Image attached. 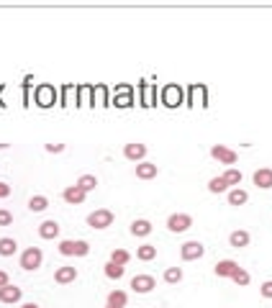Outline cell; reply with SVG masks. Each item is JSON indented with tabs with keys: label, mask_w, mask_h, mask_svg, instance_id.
I'll return each instance as SVG.
<instances>
[{
	"label": "cell",
	"mask_w": 272,
	"mask_h": 308,
	"mask_svg": "<svg viewBox=\"0 0 272 308\" xmlns=\"http://www.w3.org/2000/svg\"><path fill=\"white\" fill-rule=\"evenodd\" d=\"M57 249L64 257H88L90 254V244L85 239H64V242H59Z\"/></svg>",
	"instance_id": "1"
},
{
	"label": "cell",
	"mask_w": 272,
	"mask_h": 308,
	"mask_svg": "<svg viewBox=\"0 0 272 308\" xmlns=\"http://www.w3.org/2000/svg\"><path fill=\"white\" fill-rule=\"evenodd\" d=\"M42 259H44V252L42 249H38V247H28L21 254V267L28 270V273H33V270L42 267Z\"/></svg>",
	"instance_id": "2"
},
{
	"label": "cell",
	"mask_w": 272,
	"mask_h": 308,
	"mask_svg": "<svg viewBox=\"0 0 272 308\" xmlns=\"http://www.w3.org/2000/svg\"><path fill=\"white\" fill-rule=\"evenodd\" d=\"M211 157H213V160H218L221 165L234 167V165H237V160H239V154H237L234 149H228L226 144H213V146H211Z\"/></svg>",
	"instance_id": "3"
},
{
	"label": "cell",
	"mask_w": 272,
	"mask_h": 308,
	"mask_svg": "<svg viewBox=\"0 0 272 308\" xmlns=\"http://www.w3.org/2000/svg\"><path fill=\"white\" fill-rule=\"evenodd\" d=\"M110 223H113V211H108V208H98V211H93L88 216V226L90 228H108Z\"/></svg>",
	"instance_id": "4"
},
{
	"label": "cell",
	"mask_w": 272,
	"mask_h": 308,
	"mask_svg": "<svg viewBox=\"0 0 272 308\" xmlns=\"http://www.w3.org/2000/svg\"><path fill=\"white\" fill-rule=\"evenodd\" d=\"M190 226H192V216H187V213H172L167 218V228L172 231V234H182V231H187Z\"/></svg>",
	"instance_id": "5"
},
{
	"label": "cell",
	"mask_w": 272,
	"mask_h": 308,
	"mask_svg": "<svg viewBox=\"0 0 272 308\" xmlns=\"http://www.w3.org/2000/svg\"><path fill=\"white\" fill-rule=\"evenodd\" d=\"M206 254V247L201 244V242H185L182 247H180V257L185 259V262H196V259H201Z\"/></svg>",
	"instance_id": "6"
},
{
	"label": "cell",
	"mask_w": 272,
	"mask_h": 308,
	"mask_svg": "<svg viewBox=\"0 0 272 308\" xmlns=\"http://www.w3.org/2000/svg\"><path fill=\"white\" fill-rule=\"evenodd\" d=\"M124 157L129 160V162H144V157H146V144H141V141H131V144H126L124 146Z\"/></svg>",
	"instance_id": "7"
},
{
	"label": "cell",
	"mask_w": 272,
	"mask_h": 308,
	"mask_svg": "<svg viewBox=\"0 0 272 308\" xmlns=\"http://www.w3.org/2000/svg\"><path fill=\"white\" fill-rule=\"evenodd\" d=\"M129 288H131L134 293H151L154 288H157V280H154L151 275H134Z\"/></svg>",
	"instance_id": "8"
},
{
	"label": "cell",
	"mask_w": 272,
	"mask_h": 308,
	"mask_svg": "<svg viewBox=\"0 0 272 308\" xmlns=\"http://www.w3.org/2000/svg\"><path fill=\"white\" fill-rule=\"evenodd\" d=\"M62 198H64L69 206H80V203H85L88 192H85L80 185H69V187H64V190H62Z\"/></svg>",
	"instance_id": "9"
},
{
	"label": "cell",
	"mask_w": 272,
	"mask_h": 308,
	"mask_svg": "<svg viewBox=\"0 0 272 308\" xmlns=\"http://www.w3.org/2000/svg\"><path fill=\"white\" fill-rule=\"evenodd\" d=\"M54 280H57L59 285H69V283H74V280H77V267H72V264H62V267H57Z\"/></svg>",
	"instance_id": "10"
},
{
	"label": "cell",
	"mask_w": 272,
	"mask_h": 308,
	"mask_svg": "<svg viewBox=\"0 0 272 308\" xmlns=\"http://www.w3.org/2000/svg\"><path fill=\"white\" fill-rule=\"evenodd\" d=\"M59 231H62V226H59L54 218L38 223V237H42V239H57V237H59Z\"/></svg>",
	"instance_id": "11"
},
{
	"label": "cell",
	"mask_w": 272,
	"mask_h": 308,
	"mask_svg": "<svg viewBox=\"0 0 272 308\" xmlns=\"http://www.w3.org/2000/svg\"><path fill=\"white\" fill-rule=\"evenodd\" d=\"M162 103H165L167 108L180 105V103H182V90H180L177 85H167V88H165V93H162Z\"/></svg>",
	"instance_id": "12"
},
{
	"label": "cell",
	"mask_w": 272,
	"mask_h": 308,
	"mask_svg": "<svg viewBox=\"0 0 272 308\" xmlns=\"http://www.w3.org/2000/svg\"><path fill=\"white\" fill-rule=\"evenodd\" d=\"M249 242H252V237H249V231H244V228H237V231H231L228 234V244L234 249H244V247H249Z\"/></svg>",
	"instance_id": "13"
},
{
	"label": "cell",
	"mask_w": 272,
	"mask_h": 308,
	"mask_svg": "<svg viewBox=\"0 0 272 308\" xmlns=\"http://www.w3.org/2000/svg\"><path fill=\"white\" fill-rule=\"evenodd\" d=\"M23 298V290L16 288L13 283H8L6 288H0V303H18Z\"/></svg>",
	"instance_id": "14"
},
{
	"label": "cell",
	"mask_w": 272,
	"mask_h": 308,
	"mask_svg": "<svg viewBox=\"0 0 272 308\" xmlns=\"http://www.w3.org/2000/svg\"><path fill=\"white\" fill-rule=\"evenodd\" d=\"M157 175H160V167L154 165V162H146L144 160V162L136 165V177L139 180H151V177H157Z\"/></svg>",
	"instance_id": "15"
},
{
	"label": "cell",
	"mask_w": 272,
	"mask_h": 308,
	"mask_svg": "<svg viewBox=\"0 0 272 308\" xmlns=\"http://www.w3.org/2000/svg\"><path fill=\"white\" fill-rule=\"evenodd\" d=\"M254 185L259 187V190H269L272 187V170L269 167H259L257 172H254Z\"/></svg>",
	"instance_id": "16"
},
{
	"label": "cell",
	"mask_w": 272,
	"mask_h": 308,
	"mask_svg": "<svg viewBox=\"0 0 272 308\" xmlns=\"http://www.w3.org/2000/svg\"><path fill=\"white\" fill-rule=\"evenodd\" d=\"M103 273H105V278L108 280H121L124 275H126V267L124 264H115V262H105V267H103Z\"/></svg>",
	"instance_id": "17"
},
{
	"label": "cell",
	"mask_w": 272,
	"mask_h": 308,
	"mask_svg": "<svg viewBox=\"0 0 272 308\" xmlns=\"http://www.w3.org/2000/svg\"><path fill=\"white\" fill-rule=\"evenodd\" d=\"M239 270V264L234 262V259H221L218 264H216V275L218 278H231Z\"/></svg>",
	"instance_id": "18"
},
{
	"label": "cell",
	"mask_w": 272,
	"mask_h": 308,
	"mask_svg": "<svg viewBox=\"0 0 272 308\" xmlns=\"http://www.w3.org/2000/svg\"><path fill=\"white\" fill-rule=\"evenodd\" d=\"M36 103L44 105V108L52 105V103H54V88H52V85H42V88L36 90Z\"/></svg>",
	"instance_id": "19"
},
{
	"label": "cell",
	"mask_w": 272,
	"mask_h": 308,
	"mask_svg": "<svg viewBox=\"0 0 272 308\" xmlns=\"http://www.w3.org/2000/svg\"><path fill=\"white\" fill-rule=\"evenodd\" d=\"M249 201V192L244 187H234V190H228V206H244Z\"/></svg>",
	"instance_id": "20"
},
{
	"label": "cell",
	"mask_w": 272,
	"mask_h": 308,
	"mask_svg": "<svg viewBox=\"0 0 272 308\" xmlns=\"http://www.w3.org/2000/svg\"><path fill=\"white\" fill-rule=\"evenodd\" d=\"M131 234H134V237H149V234H151V221L136 218V221L131 223Z\"/></svg>",
	"instance_id": "21"
},
{
	"label": "cell",
	"mask_w": 272,
	"mask_h": 308,
	"mask_svg": "<svg viewBox=\"0 0 272 308\" xmlns=\"http://www.w3.org/2000/svg\"><path fill=\"white\" fill-rule=\"evenodd\" d=\"M221 177L226 180V185H228V187H231V185H234V187H239V185H242V180H244L242 170H237V167H226V172H223Z\"/></svg>",
	"instance_id": "22"
},
{
	"label": "cell",
	"mask_w": 272,
	"mask_h": 308,
	"mask_svg": "<svg viewBox=\"0 0 272 308\" xmlns=\"http://www.w3.org/2000/svg\"><path fill=\"white\" fill-rule=\"evenodd\" d=\"M18 252V242L13 237H3L0 239V257H13Z\"/></svg>",
	"instance_id": "23"
},
{
	"label": "cell",
	"mask_w": 272,
	"mask_h": 308,
	"mask_svg": "<svg viewBox=\"0 0 272 308\" xmlns=\"http://www.w3.org/2000/svg\"><path fill=\"white\" fill-rule=\"evenodd\" d=\"M47 208H49V198H47V196H31V198H28V211L42 213V211H47Z\"/></svg>",
	"instance_id": "24"
},
{
	"label": "cell",
	"mask_w": 272,
	"mask_h": 308,
	"mask_svg": "<svg viewBox=\"0 0 272 308\" xmlns=\"http://www.w3.org/2000/svg\"><path fill=\"white\" fill-rule=\"evenodd\" d=\"M136 257H139L141 262H151L154 257H157V247H154V244H141V247L136 249Z\"/></svg>",
	"instance_id": "25"
},
{
	"label": "cell",
	"mask_w": 272,
	"mask_h": 308,
	"mask_svg": "<svg viewBox=\"0 0 272 308\" xmlns=\"http://www.w3.org/2000/svg\"><path fill=\"white\" fill-rule=\"evenodd\" d=\"M74 185H80L85 192H90V190L98 187V177H95V175H80V180H77Z\"/></svg>",
	"instance_id": "26"
},
{
	"label": "cell",
	"mask_w": 272,
	"mask_h": 308,
	"mask_svg": "<svg viewBox=\"0 0 272 308\" xmlns=\"http://www.w3.org/2000/svg\"><path fill=\"white\" fill-rule=\"evenodd\" d=\"M108 303H110V305H124V308H126L129 295H126L124 290H110V293H108Z\"/></svg>",
	"instance_id": "27"
},
{
	"label": "cell",
	"mask_w": 272,
	"mask_h": 308,
	"mask_svg": "<svg viewBox=\"0 0 272 308\" xmlns=\"http://www.w3.org/2000/svg\"><path fill=\"white\" fill-rule=\"evenodd\" d=\"M180 280H182V267H167V270H165V283L175 285V283H180Z\"/></svg>",
	"instance_id": "28"
},
{
	"label": "cell",
	"mask_w": 272,
	"mask_h": 308,
	"mask_svg": "<svg viewBox=\"0 0 272 308\" xmlns=\"http://www.w3.org/2000/svg\"><path fill=\"white\" fill-rule=\"evenodd\" d=\"M129 259H131V254L126 252V249H113L110 252V262H115V264H129Z\"/></svg>",
	"instance_id": "29"
},
{
	"label": "cell",
	"mask_w": 272,
	"mask_h": 308,
	"mask_svg": "<svg viewBox=\"0 0 272 308\" xmlns=\"http://www.w3.org/2000/svg\"><path fill=\"white\" fill-rule=\"evenodd\" d=\"M231 280H234V283H237L239 288H247L252 278H249V273H247V270H244V267H239V270H237V273H234V275H231Z\"/></svg>",
	"instance_id": "30"
},
{
	"label": "cell",
	"mask_w": 272,
	"mask_h": 308,
	"mask_svg": "<svg viewBox=\"0 0 272 308\" xmlns=\"http://www.w3.org/2000/svg\"><path fill=\"white\" fill-rule=\"evenodd\" d=\"M208 190H211V192H226V190H228V185H226V180H223V177H211Z\"/></svg>",
	"instance_id": "31"
},
{
	"label": "cell",
	"mask_w": 272,
	"mask_h": 308,
	"mask_svg": "<svg viewBox=\"0 0 272 308\" xmlns=\"http://www.w3.org/2000/svg\"><path fill=\"white\" fill-rule=\"evenodd\" d=\"M115 105H124V108H126V105H131V90H129V88H121V90H119Z\"/></svg>",
	"instance_id": "32"
},
{
	"label": "cell",
	"mask_w": 272,
	"mask_h": 308,
	"mask_svg": "<svg viewBox=\"0 0 272 308\" xmlns=\"http://www.w3.org/2000/svg\"><path fill=\"white\" fill-rule=\"evenodd\" d=\"M13 223V213L6 211V208H0V226H11Z\"/></svg>",
	"instance_id": "33"
},
{
	"label": "cell",
	"mask_w": 272,
	"mask_h": 308,
	"mask_svg": "<svg viewBox=\"0 0 272 308\" xmlns=\"http://www.w3.org/2000/svg\"><path fill=\"white\" fill-rule=\"evenodd\" d=\"M259 293H262V298H272V280H264L259 285Z\"/></svg>",
	"instance_id": "34"
},
{
	"label": "cell",
	"mask_w": 272,
	"mask_h": 308,
	"mask_svg": "<svg viewBox=\"0 0 272 308\" xmlns=\"http://www.w3.org/2000/svg\"><path fill=\"white\" fill-rule=\"evenodd\" d=\"M44 149H47L49 154H62V151H64V144H47Z\"/></svg>",
	"instance_id": "35"
},
{
	"label": "cell",
	"mask_w": 272,
	"mask_h": 308,
	"mask_svg": "<svg viewBox=\"0 0 272 308\" xmlns=\"http://www.w3.org/2000/svg\"><path fill=\"white\" fill-rule=\"evenodd\" d=\"M11 196V185L8 182H0V198H8Z\"/></svg>",
	"instance_id": "36"
},
{
	"label": "cell",
	"mask_w": 272,
	"mask_h": 308,
	"mask_svg": "<svg viewBox=\"0 0 272 308\" xmlns=\"http://www.w3.org/2000/svg\"><path fill=\"white\" fill-rule=\"evenodd\" d=\"M11 283V278H8V273H6V270H0V288H6Z\"/></svg>",
	"instance_id": "37"
},
{
	"label": "cell",
	"mask_w": 272,
	"mask_h": 308,
	"mask_svg": "<svg viewBox=\"0 0 272 308\" xmlns=\"http://www.w3.org/2000/svg\"><path fill=\"white\" fill-rule=\"evenodd\" d=\"M21 308H38V305H36V303H23Z\"/></svg>",
	"instance_id": "38"
},
{
	"label": "cell",
	"mask_w": 272,
	"mask_h": 308,
	"mask_svg": "<svg viewBox=\"0 0 272 308\" xmlns=\"http://www.w3.org/2000/svg\"><path fill=\"white\" fill-rule=\"evenodd\" d=\"M105 308H124V305H110V303H108V305H105Z\"/></svg>",
	"instance_id": "39"
}]
</instances>
